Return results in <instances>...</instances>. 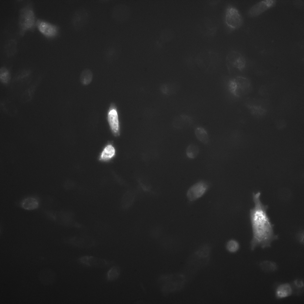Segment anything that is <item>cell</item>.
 I'll list each match as a JSON object with an SVG mask.
<instances>
[{"label": "cell", "instance_id": "1", "mask_svg": "<svg viewBox=\"0 0 304 304\" xmlns=\"http://www.w3.org/2000/svg\"><path fill=\"white\" fill-rule=\"evenodd\" d=\"M259 192L254 193V207L250 211V218L252 232L250 248L254 251L257 247L262 248L270 247L272 242L278 238L274 232L273 225L267 214L268 206L263 204Z\"/></svg>", "mask_w": 304, "mask_h": 304}, {"label": "cell", "instance_id": "2", "mask_svg": "<svg viewBox=\"0 0 304 304\" xmlns=\"http://www.w3.org/2000/svg\"><path fill=\"white\" fill-rule=\"evenodd\" d=\"M37 20L32 5L29 3L20 10L18 24L19 33L23 36L27 31H33L36 27Z\"/></svg>", "mask_w": 304, "mask_h": 304}, {"label": "cell", "instance_id": "3", "mask_svg": "<svg viewBox=\"0 0 304 304\" xmlns=\"http://www.w3.org/2000/svg\"><path fill=\"white\" fill-rule=\"evenodd\" d=\"M186 281L185 276L180 274L164 275L159 278L162 291L165 294L181 289Z\"/></svg>", "mask_w": 304, "mask_h": 304}, {"label": "cell", "instance_id": "4", "mask_svg": "<svg viewBox=\"0 0 304 304\" xmlns=\"http://www.w3.org/2000/svg\"><path fill=\"white\" fill-rule=\"evenodd\" d=\"M210 247L208 245L201 247L189 258L188 264L190 269L196 271L208 263L210 258Z\"/></svg>", "mask_w": 304, "mask_h": 304}, {"label": "cell", "instance_id": "5", "mask_svg": "<svg viewBox=\"0 0 304 304\" xmlns=\"http://www.w3.org/2000/svg\"><path fill=\"white\" fill-rule=\"evenodd\" d=\"M228 88L229 91L233 96L240 97L250 91L251 82L246 77L238 76L229 80Z\"/></svg>", "mask_w": 304, "mask_h": 304}, {"label": "cell", "instance_id": "6", "mask_svg": "<svg viewBox=\"0 0 304 304\" xmlns=\"http://www.w3.org/2000/svg\"><path fill=\"white\" fill-rule=\"evenodd\" d=\"M226 63L229 73L231 74L235 70L239 71L243 70L246 66V61L240 53L231 50L227 55Z\"/></svg>", "mask_w": 304, "mask_h": 304}, {"label": "cell", "instance_id": "7", "mask_svg": "<svg viewBox=\"0 0 304 304\" xmlns=\"http://www.w3.org/2000/svg\"><path fill=\"white\" fill-rule=\"evenodd\" d=\"M33 78L31 70L24 69L18 71L12 79L11 83L12 90L20 89L23 87H28L31 82Z\"/></svg>", "mask_w": 304, "mask_h": 304}, {"label": "cell", "instance_id": "8", "mask_svg": "<svg viewBox=\"0 0 304 304\" xmlns=\"http://www.w3.org/2000/svg\"><path fill=\"white\" fill-rule=\"evenodd\" d=\"M226 24L232 30L237 29L240 28L243 23V19L238 10L231 5L227 7L225 14Z\"/></svg>", "mask_w": 304, "mask_h": 304}, {"label": "cell", "instance_id": "9", "mask_svg": "<svg viewBox=\"0 0 304 304\" xmlns=\"http://www.w3.org/2000/svg\"><path fill=\"white\" fill-rule=\"evenodd\" d=\"M36 27L44 36L49 39L55 38L59 33L58 26L42 19H37Z\"/></svg>", "mask_w": 304, "mask_h": 304}, {"label": "cell", "instance_id": "10", "mask_svg": "<svg viewBox=\"0 0 304 304\" xmlns=\"http://www.w3.org/2000/svg\"><path fill=\"white\" fill-rule=\"evenodd\" d=\"M209 187L208 183L200 180L192 186L187 192V197L190 201H194L202 197L207 191Z\"/></svg>", "mask_w": 304, "mask_h": 304}, {"label": "cell", "instance_id": "11", "mask_svg": "<svg viewBox=\"0 0 304 304\" xmlns=\"http://www.w3.org/2000/svg\"><path fill=\"white\" fill-rule=\"evenodd\" d=\"M277 1L274 0H265L260 1L251 7L248 12V17H257L268 9L274 7Z\"/></svg>", "mask_w": 304, "mask_h": 304}, {"label": "cell", "instance_id": "12", "mask_svg": "<svg viewBox=\"0 0 304 304\" xmlns=\"http://www.w3.org/2000/svg\"><path fill=\"white\" fill-rule=\"evenodd\" d=\"M44 74L38 76L31 84H30L22 92L20 98V102L26 104L33 99L36 91L43 77Z\"/></svg>", "mask_w": 304, "mask_h": 304}, {"label": "cell", "instance_id": "13", "mask_svg": "<svg viewBox=\"0 0 304 304\" xmlns=\"http://www.w3.org/2000/svg\"><path fill=\"white\" fill-rule=\"evenodd\" d=\"M78 261L88 266L97 268H104L113 263V262L97 257L86 255L79 257Z\"/></svg>", "mask_w": 304, "mask_h": 304}, {"label": "cell", "instance_id": "14", "mask_svg": "<svg viewBox=\"0 0 304 304\" xmlns=\"http://www.w3.org/2000/svg\"><path fill=\"white\" fill-rule=\"evenodd\" d=\"M107 119L111 131L115 136L120 134L119 118L116 108L114 103H112L107 114Z\"/></svg>", "mask_w": 304, "mask_h": 304}, {"label": "cell", "instance_id": "15", "mask_svg": "<svg viewBox=\"0 0 304 304\" xmlns=\"http://www.w3.org/2000/svg\"><path fill=\"white\" fill-rule=\"evenodd\" d=\"M131 10L127 5L124 4H118L115 5L112 11L113 18L116 20L124 22L130 17Z\"/></svg>", "mask_w": 304, "mask_h": 304}, {"label": "cell", "instance_id": "16", "mask_svg": "<svg viewBox=\"0 0 304 304\" xmlns=\"http://www.w3.org/2000/svg\"><path fill=\"white\" fill-rule=\"evenodd\" d=\"M88 12L86 9L81 8L77 10L73 15L72 22L74 27L79 29L84 26L89 19Z\"/></svg>", "mask_w": 304, "mask_h": 304}, {"label": "cell", "instance_id": "17", "mask_svg": "<svg viewBox=\"0 0 304 304\" xmlns=\"http://www.w3.org/2000/svg\"><path fill=\"white\" fill-rule=\"evenodd\" d=\"M293 292L292 284L288 283L278 284L275 290V296L277 299H281L290 296Z\"/></svg>", "mask_w": 304, "mask_h": 304}, {"label": "cell", "instance_id": "18", "mask_svg": "<svg viewBox=\"0 0 304 304\" xmlns=\"http://www.w3.org/2000/svg\"><path fill=\"white\" fill-rule=\"evenodd\" d=\"M67 243L81 248H90L95 245V242L92 239L85 237L71 238L68 240Z\"/></svg>", "mask_w": 304, "mask_h": 304}, {"label": "cell", "instance_id": "19", "mask_svg": "<svg viewBox=\"0 0 304 304\" xmlns=\"http://www.w3.org/2000/svg\"><path fill=\"white\" fill-rule=\"evenodd\" d=\"M0 106L2 111L10 116H15L18 114V110L17 106L11 100L7 99L1 101Z\"/></svg>", "mask_w": 304, "mask_h": 304}, {"label": "cell", "instance_id": "20", "mask_svg": "<svg viewBox=\"0 0 304 304\" xmlns=\"http://www.w3.org/2000/svg\"><path fill=\"white\" fill-rule=\"evenodd\" d=\"M39 200L34 197H29L23 199L20 203V206L27 210H32L36 209L39 205Z\"/></svg>", "mask_w": 304, "mask_h": 304}, {"label": "cell", "instance_id": "21", "mask_svg": "<svg viewBox=\"0 0 304 304\" xmlns=\"http://www.w3.org/2000/svg\"><path fill=\"white\" fill-rule=\"evenodd\" d=\"M115 150L111 144H108L104 148L101 152L99 160L102 161H107L113 158L115 156Z\"/></svg>", "mask_w": 304, "mask_h": 304}, {"label": "cell", "instance_id": "22", "mask_svg": "<svg viewBox=\"0 0 304 304\" xmlns=\"http://www.w3.org/2000/svg\"><path fill=\"white\" fill-rule=\"evenodd\" d=\"M121 47L117 43H114L109 46L106 49L105 56L108 58H115L118 57L121 53Z\"/></svg>", "mask_w": 304, "mask_h": 304}, {"label": "cell", "instance_id": "23", "mask_svg": "<svg viewBox=\"0 0 304 304\" xmlns=\"http://www.w3.org/2000/svg\"><path fill=\"white\" fill-rule=\"evenodd\" d=\"M246 106L251 114L255 116H263L267 113L266 109L261 105L246 103Z\"/></svg>", "mask_w": 304, "mask_h": 304}, {"label": "cell", "instance_id": "24", "mask_svg": "<svg viewBox=\"0 0 304 304\" xmlns=\"http://www.w3.org/2000/svg\"><path fill=\"white\" fill-rule=\"evenodd\" d=\"M11 74L10 70L5 66L0 69V81L2 84L7 86L12 80Z\"/></svg>", "mask_w": 304, "mask_h": 304}, {"label": "cell", "instance_id": "25", "mask_svg": "<svg viewBox=\"0 0 304 304\" xmlns=\"http://www.w3.org/2000/svg\"><path fill=\"white\" fill-rule=\"evenodd\" d=\"M195 133L198 139L205 144L208 143L209 141L208 134L203 128L202 127H197L195 130Z\"/></svg>", "mask_w": 304, "mask_h": 304}, {"label": "cell", "instance_id": "26", "mask_svg": "<svg viewBox=\"0 0 304 304\" xmlns=\"http://www.w3.org/2000/svg\"><path fill=\"white\" fill-rule=\"evenodd\" d=\"M93 76L92 72L89 69H86L83 70L80 77V80L82 84L84 86L89 84L92 80Z\"/></svg>", "mask_w": 304, "mask_h": 304}, {"label": "cell", "instance_id": "27", "mask_svg": "<svg viewBox=\"0 0 304 304\" xmlns=\"http://www.w3.org/2000/svg\"><path fill=\"white\" fill-rule=\"evenodd\" d=\"M120 269L118 266H113L107 271L106 274V279L108 281H113L116 280L119 276Z\"/></svg>", "mask_w": 304, "mask_h": 304}, {"label": "cell", "instance_id": "28", "mask_svg": "<svg viewBox=\"0 0 304 304\" xmlns=\"http://www.w3.org/2000/svg\"><path fill=\"white\" fill-rule=\"evenodd\" d=\"M261 268L265 272H273L277 269L276 264L273 262L269 261H264L260 263Z\"/></svg>", "mask_w": 304, "mask_h": 304}, {"label": "cell", "instance_id": "29", "mask_svg": "<svg viewBox=\"0 0 304 304\" xmlns=\"http://www.w3.org/2000/svg\"><path fill=\"white\" fill-rule=\"evenodd\" d=\"M199 152V148L197 145L191 144L187 147L186 150V154L190 159H193L197 156Z\"/></svg>", "mask_w": 304, "mask_h": 304}, {"label": "cell", "instance_id": "30", "mask_svg": "<svg viewBox=\"0 0 304 304\" xmlns=\"http://www.w3.org/2000/svg\"><path fill=\"white\" fill-rule=\"evenodd\" d=\"M160 36L163 41L168 42L172 39L173 36V33L171 29L166 28L161 31Z\"/></svg>", "mask_w": 304, "mask_h": 304}, {"label": "cell", "instance_id": "31", "mask_svg": "<svg viewBox=\"0 0 304 304\" xmlns=\"http://www.w3.org/2000/svg\"><path fill=\"white\" fill-rule=\"evenodd\" d=\"M239 247L238 242L233 239L229 240L226 245L227 250L231 253H235L238 250Z\"/></svg>", "mask_w": 304, "mask_h": 304}, {"label": "cell", "instance_id": "32", "mask_svg": "<svg viewBox=\"0 0 304 304\" xmlns=\"http://www.w3.org/2000/svg\"><path fill=\"white\" fill-rule=\"evenodd\" d=\"M292 288H295L298 290H300L303 288L304 284L303 281L300 279L295 280L292 284Z\"/></svg>", "mask_w": 304, "mask_h": 304}, {"label": "cell", "instance_id": "33", "mask_svg": "<svg viewBox=\"0 0 304 304\" xmlns=\"http://www.w3.org/2000/svg\"><path fill=\"white\" fill-rule=\"evenodd\" d=\"M297 238L300 243L302 244L304 242V232L303 231H301L299 232L297 235Z\"/></svg>", "mask_w": 304, "mask_h": 304}]
</instances>
